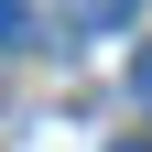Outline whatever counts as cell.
Wrapping results in <instances>:
<instances>
[{
  "label": "cell",
  "mask_w": 152,
  "mask_h": 152,
  "mask_svg": "<svg viewBox=\"0 0 152 152\" xmlns=\"http://www.w3.org/2000/svg\"><path fill=\"white\" fill-rule=\"evenodd\" d=\"M130 11H141V0H65V22H76V33H120Z\"/></svg>",
  "instance_id": "obj_1"
},
{
  "label": "cell",
  "mask_w": 152,
  "mask_h": 152,
  "mask_svg": "<svg viewBox=\"0 0 152 152\" xmlns=\"http://www.w3.org/2000/svg\"><path fill=\"white\" fill-rule=\"evenodd\" d=\"M33 33V0H0V44H22Z\"/></svg>",
  "instance_id": "obj_2"
},
{
  "label": "cell",
  "mask_w": 152,
  "mask_h": 152,
  "mask_svg": "<svg viewBox=\"0 0 152 152\" xmlns=\"http://www.w3.org/2000/svg\"><path fill=\"white\" fill-rule=\"evenodd\" d=\"M130 87H141V98H152V44H141V54H130Z\"/></svg>",
  "instance_id": "obj_3"
},
{
  "label": "cell",
  "mask_w": 152,
  "mask_h": 152,
  "mask_svg": "<svg viewBox=\"0 0 152 152\" xmlns=\"http://www.w3.org/2000/svg\"><path fill=\"white\" fill-rule=\"evenodd\" d=\"M120 152H152V141H120Z\"/></svg>",
  "instance_id": "obj_4"
}]
</instances>
